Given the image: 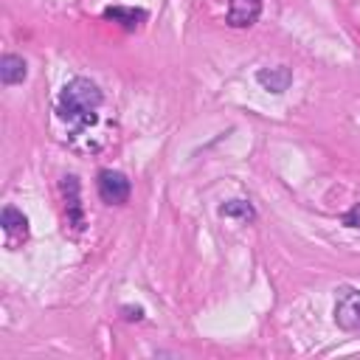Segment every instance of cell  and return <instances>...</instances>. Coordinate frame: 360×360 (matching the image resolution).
Listing matches in <instances>:
<instances>
[{
  "instance_id": "6da1fadb",
  "label": "cell",
  "mask_w": 360,
  "mask_h": 360,
  "mask_svg": "<svg viewBox=\"0 0 360 360\" xmlns=\"http://www.w3.org/2000/svg\"><path fill=\"white\" fill-rule=\"evenodd\" d=\"M101 104H104V93L98 90V84L84 76H76L59 90L56 115L79 135V132H87L98 121Z\"/></svg>"
},
{
  "instance_id": "7a4b0ae2",
  "label": "cell",
  "mask_w": 360,
  "mask_h": 360,
  "mask_svg": "<svg viewBox=\"0 0 360 360\" xmlns=\"http://www.w3.org/2000/svg\"><path fill=\"white\" fill-rule=\"evenodd\" d=\"M96 188H98L101 202H107V205H124L129 200V191H132L129 177L124 172H115V169H101Z\"/></svg>"
},
{
  "instance_id": "3957f363",
  "label": "cell",
  "mask_w": 360,
  "mask_h": 360,
  "mask_svg": "<svg viewBox=\"0 0 360 360\" xmlns=\"http://www.w3.org/2000/svg\"><path fill=\"white\" fill-rule=\"evenodd\" d=\"M335 323L346 332H360V290H340L335 301Z\"/></svg>"
},
{
  "instance_id": "277c9868",
  "label": "cell",
  "mask_w": 360,
  "mask_h": 360,
  "mask_svg": "<svg viewBox=\"0 0 360 360\" xmlns=\"http://www.w3.org/2000/svg\"><path fill=\"white\" fill-rule=\"evenodd\" d=\"M0 225H3V233H6V248L8 250H17L28 239V217L22 211H17L14 205H6L3 208Z\"/></svg>"
},
{
  "instance_id": "5b68a950",
  "label": "cell",
  "mask_w": 360,
  "mask_h": 360,
  "mask_svg": "<svg viewBox=\"0 0 360 360\" xmlns=\"http://www.w3.org/2000/svg\"><path fill=\"white\" fill-rule=\"evenodd\" d=\"M62 191H65V217L73 231H84V208L79 197V180L73 174L62 177Z\"/></svg>"
},
{
  "instance_id": "8992f818",
  "label": "cell",
  "mask_w": 360,
  "mask_h": 360,
  "mask_svg": "<svg viewBox=\"0 0 360 360\" xmlns=\"http://www.w3.org/2000/svg\"><path fill=\"white\" fill-rule=\"evenodd\" d=\"M259 14H262V0H228L225 22L233 28H248L259 20Z\"/></svg>"
},
{
  "instance_id": "52a82bcc",
  "label": "cell",
  "mask_w": 360,
  "mask_h": 360,
  "mask_svg": "<svg viewBox=\"0 0 360 360\" xmlns=\"http://www.w3.org/2000/svg\"><path fill=\"white\" fill-rule=\"evenodd\" d=\"M256 82L267 90V93H284L292 82V70L287 65H276V68H262L256 73Z\"/></svg>"
},
{
  "instance_id": "ba28073f",
  "label": "cell",
  "mask_w": 360,
  "mask_h": 360,
  "mask_svg": "<svg viewBox=\"0 0 360 360\" xmlns=\"http://www.w3.org/2000/svg\"><path fill=\"white\" fill-rule=\"evenodd\" d=\"M25 76H28V65H25V59L22 56H17V53H3V59H0V79H3V84H20V82H25Z\"/></svg>"
},
{
  "instance_id": "9c48e42d",
  "label": "cell",
  "mask_w": 360,
  "mask_h": 360,
  "mask_svg": "<svg viewBox=\"0 0 360 360\" xmlns=\"http://www.w3.org/2000/svg\"><path fill=\"white\" fill-rule=\"evenodd\" d=\"M104 17L112 20V22H121L127 31H135V28L146 20V11H141V8H127V6H112V8L104 11Z\"/></svg>"
},
{
  "instance_id": "30bf717a",
  "label": "cell",
  "mask_w": 360,
  "mask_h": 360,
  "mask_svg": "<svg viewBox=\"0 0 360 360\" xmlns=\"http://www.w3.org/2000/svg\"><path fill=\"white\" fill-rule=\"evenodd\" d=\"M219 217H236V219L248 222V219L256 217V211H253V205L248 200H228V202L219 205Z\"/></svg>"
},
{
  "instance_id": "8fae6325",
  "label": "cell",
  "mask_w": 360,
  "mask_h": 360,
  "mask_svg": "<svg viewBox=\"0 0 360 360\" xmlns=\"http://www.w3.org/2000/svg\"><path fill=\"white\" fill-rule=\"evenodd\" d=\"M343 225H349V228H360V202H354V205L343 214Z\"/></svg>"
}]
</instances>
